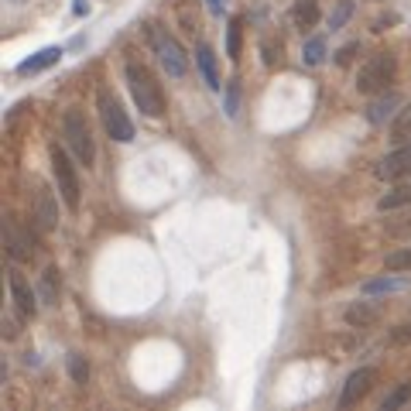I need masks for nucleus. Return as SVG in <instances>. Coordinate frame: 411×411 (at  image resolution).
I'll list each match as a JSON object with an SVG mask.
<instances>
[{
  "label": "nucleus",
  "mask_w": 411,
  "mask_h": 411,
  "mask_svg": "<svg viewBox=\"0 0 411 411\" xmlns=\"http://www.w3.org/2000/svg\"><path fill=\"white\" fill-rule=\"evenodd\" d=\"M41 298H45V302L55 298V271H52V268L45 271V278H41Z\"/></svg>",
  "instance_id": "nucleus-25"
},
{
  "label": "nucleus",
  "mask_w": 411,
  "mask_h": 411,
  "mask_svg": "<svg viewBox=\"0 0 411 411\" xmlns=\"http://www.w3.org/2000/svg\"><path fill=\"white\" fill-rule=\"evenodd\" d=\"M196 62H199V69H202L206 86H209V89H219L223 82H219V72H216V55H213V48H209V45H199V48H196Z\"/></svg>",
  "instance_id": "nucleus-14"
},
{
  "label": "nucleus",
  "mask_w": 411,
  "mask_h": 411,
  "mask_svg": "<svg viewBox=\"0 0 411 411\" xmlns=\"http://www.w3.org/2000/svg\"><path fill=\"white\" fill-rule=\"evenodd\" d=\"M292 18H295V24H298L302 31H305V28H312L315 21H319V7H315V0H298Z\"/></svg>",
  "instance_id": "nucleus-17"
},
{
  "label": "nucleus",
  "mask_w": 411,
  "mask_h": 411,
  "mask_svg": "<svg viewBox=\"0 0 411 411\" xmlns=\"http://www.w3.org/2000/svg\"><path fill=\"white\" fill-rule=\"evenodd\" d=\"M302 59H305V65H319V62L326 59V38H309L305 41Z\"/></svg>",
  "instance_id": "nucleus-21"
},
{
  "label": "nucleus",
  "mask_w": 411,
  "mask_h": 411,
  "mask_svg": "<svg viewBox=\"0 0 411 411\" xmlns=\"http://www.w3.org/2000/svg\"><path fill=\"white\" fill-rule=\"evenodd\" d=\"M411 285V278H391V274H388V278H377V281H367V285H363V295H391V292H405V288H408Z\"/></svg>",
  "instance_id": "nucleus-16"
},
{
  "label": "nucleus",
  "mask_w": 411,
  "mask_h": 411,
  "mask_svg": "<svg viewBox=\"0 0 411 411\" xmlns=\"http://www.w3.org/2000/svg\"><path fill=\"white\" fill-rule=\"evenodd\" d=\"M31 199H35V219H38V226H41V230H52V226H55V219H59V209H55L52 192H48L45 185H38V189L31 192Z\"/></svg>",
  "instance_id": "nucleus-10"
},
{
  "label": "nucleus",
  "mask_w": 411,
  "mask_h": 411,
  "mask_svg": "<svg viewBox=\"0 0 411 411\" xmlns=\"http://www.w3.org/2000/svg\"><path fill=\"white\" fill-rule=\"evenodd\" d=\"M405 206H411V178L401 182L398 189H391L388 196H380V202H377L380 213H394V209H405Z\"/></svg>",
  "instance_id": "nucleus-13"
},
{
  "label": "nucleus",
  "mask_w": 411,
  "mask_h": 411,
  "mask_svg": "<svg viewBox=\"0 0 411 411\" xmlns=\"http://www.w3.org/2000/svg\"><path fill=\"white\" fill-rule=\"evenodd\" d=\"M14 4H21V0H14Z\"/></svg>",
  "instance_id": "nucleus-33"
},
{
  "label": "nucleus",
  "mask_w": 411,
  "mask_h": 411,
  "mask_svg": "<svg viewBox=\"0 0 411 411\" xmlns=\"http://www.w3.org/2000/svg\"><path fill=\"white\" fill-rule=\"evenodd\" d=\"M11 295H14V302H18L21 312L35 315V309H38V305H35V292L28 288V281H24L18 271H11Z\"/></svg>",
  "instance_id": "nucleus-12"
},
{
  "label": "nucleus",
  "mask_w": 411,
  "mask_h": 411,
  "mask_svg": "<svg viewBox=\"0 0 411 411\" xmlns=\"http://www.w3.org/2000/svg\"><path fill=\"white\" fill-rule=\"evenodd\" d=\"M411 339V326H401L398 333H394V343H408Z\"/></svg>",
  "instance_id": "nucleus-29"
},
{
  "label": "nucleus",
  "mask_w": 411,
  "mask_h": 411,
  "mask_svg": "<svg viewBox=\"0 0 411 411\" xmlns=\"http://www.w3.org/2000/svg\"><path fill=\"white\" fill-rule=\"evenodd\" d=\"M388 106H394V97L380 99V103H373V110H371V120H373V124H380V120H384V110H388Z\"/></svg>",
  "instance_id": "nucleus-27"
},
{
  "label": "nucleus",
  "mask_w": 411,
  "mask_h": 411,
  "mask_svg": "<svg viewBox=\"0 0 411 411\" xmlns=\"http://www.w3.org/2000/svg\"><path fill=\"white\" fill-rule=\"evenodd\" d=\"M240 35H243V21L236 18V21H230V28H226V55L230 59H240Z\"/></svg>",
  "instance_id": "nucleus-20"
},
{
  "label": "nucleus",
  "mask_w": 411,
  "mask_h": 411,
  "mask_svg": "<svg viewBox=\"0 0 411 411\" xmlns=\"http://www.w3.org/2000/svg\"><path fill=\"white\" fill-rule=\"evenodd\" d=\"M206 7H209L213 14H223V0H206Z\"/></svg>",
  "instance_id": "nucleus-31"
},
{
  "label": "nucleus",
  "mask_w": 411,
  "mask_h": 411,
  "mask_svg": "<svg viewBox=\"0 0 411 411\" xmlns=\"http://www.w3.org/2000/svg\"><path fill=\"white\" fill-rule=\"evenodd\" d=\"M373 380H377V371L371 367H360V371H353L346 377V384H343V394H339V408H353V405H360L367 394H371Z\"/></svg>",
  "instance_id": "nucleus-7"
},
{
  "label": "nucleus",
  "mask_w": 411,
  "mask_h": 411,
  "mask_svg": "<svg viewBox=\"0 0 411 411\" xmlns=\"http://www.w3.org/2000/svg\"><path fill=\"white\" fill-rule=\"evenodd\" d=\"M72 14H76V18L89 14V4H86V0H76V4H72Z\"/></svg>",
  "instance_id": "nucleus-30"
},
{
  "label": "nucleus",
  "mask_w": 411,
  "mask_h": 411,
  "mask_svg": "<svg viewBox=\"0 0 411 411\" xmlns=\"http://www.w3.org/2000/svg\"><path fill=\"white\" fill-rule=\"evenodd\" d=\"M155 52L161 65H165V72L172 79H182L189 72V55L182 52V45H178L172 35H155Z\"/></svg>",
  "instance_id": "nucleus-6"
},
{
  "label": "nucleus",
  "mask_w": 411,
  "mask_h": 411,
  "mask_svg": "<svg viewBox=\"0 0 411 411\" xmlns=\"http://www.w3.org/2000/svg\"><path fill=\"white\" fill-rule=\"evenodd\" d=\"M52 175H55V185H59L62 202L76 213V209H79V178H76V168H72L69 155L62 151L59 144L52 148Z\"/></svg>",
  "instance_id": "nucleus-5"
},
{
  "label": "nucleus",
  "mask_w": 411,
  "mask_h": 411,
  "mask_svg": "<svg viewBox=\"0 0 411 411\" xmlns=\"http://www.w3.org/2000/svg\"><path fill=\"white\" fill-rule=\"evenodd\" d=\"M353 52H356V45H346V48H343V52H339V62H346L353 55Z\"/></svg>",
  "instance_id": "nucleus-32"
},
{
  "label": "nucleus",
  "mask_w": 411,
  "mask_h": 411,
  "mask_svg": "<svg viewBox=\"0 0 411 411\" xmlns=\"http://www.w3.org/2000/svg\"><path fill=\"white\" fill-rule=\"evenodd\" d=\"M391 137L394 141H411V103L398 110V117L391 124Z\"/></svg>",
  "instance_id": "nucleus-18"
},
{
  "label": "nucleus",
  "mask_w": 411,
  "mask_h": 411,
  "mask_svg": "<svg viewBox=\"0 0 411 411\" xmlns=\"http://www.w3.org/2000/svg\"><path fill=\"white\" fill-rule=\"evenodd\" d=\"M69 373H72V380H76V384H86V377H89V363H86V356L72 353V356H69Z\"/></svg>",
  "instance_id": "nucleus-23"
},
{
  "label": "nucleus",
  "mask_w": 411,
  "mask_h": 411,
  "mask_svg": "<svg viewBox=\"0 0 411 411\" xmlns=\"http://www.w3.org/2000/svg\"><path fill=\"white\" fill-rule=\"evenodd\" d=\"M350 14H353V0H339V7L329 14V28H333V31H339V28L346 24V18H350Z\"/></svg>",
  "instance_id": "nucleus-24"
},
{
  "label": "nucleus",
  "mask_w": 411,
  "mask_h": 411,
  "mask_svg": "<svg viewBox=\"0 0 411 411\" xmlns=\"http://www.w3.org/2000/svg\"><path fill=\"white\" fill-rule=\"evenodd\" d=\"M384 268L388 271H411V243L401 247V251H391V254L384 257Z\"/></svg>",
  "instance_id": "nucleus-19"
},
{
  "label": "nucleus",
  "mask_w": 411,
  "mask_h": 411,
  "mask_svg": "<svg viewBox=\"0 0 411 411\" xmlns=\"http://www.w3.org/2000/svg\"><path fill=\"white\" fill-rule=\"evenodd\" d=\"M343 319L350 322L353 329H367V326H373L380 319V305H373V302H353Z\"/></svg>",
  "instance_id": "nucleus-11"
},
{
  "label": "nucleus",
  "mask_w": 411,
  "mask_h": 411,
  "mask_svg": "<svg viewBox=\"0 0 411 411\" xmlns=\"http://www.w3.org/2000/svg\"><path fill=\"white\" fill-rule=\"evenodd\" d=\"M7 247H11V257H18V261H28V257L35 254V247H31V240L21 234L14 223H7Z\"/></svg>",
  "instance_id": "nucleus-15"
},
{
  "label": "nucleus",
  "mask_w": 411,
  "mask_h": 411,
  "mask_svg": "<svg viewBox=\"0 0 411 411\" xmlns=\"http://www.w3.org/2000/svg\"><path fill=\"white\" fill-rule=\"evenodd\" d=\"M127 86H131V97H134L144 117H161L165 114V93H161L158 79L148 72V65L127 62Z\"/></svg>",
  "instance_id": "nucleus-1"
},
{
  "label": "nucleus",
  "mask_w": 411,
  "mask_h": 411,
  "mask_svg": "<svg viewBox=\"0 0 411 411\" xmlns=\"http://www.w3.org/2000/svg\"><path fill=\"white\" fill-rule=\"evenodd\" d=\"M388 236H394V240H411V213L398 216V219H388Z\"/></svg>",
  "instance_id": "nucleus-22"
},
{
  "label": "nucleus",
  "mask_w": 411,
  "mask_h": 411,
  "mask_svg": "<svg viewBox=\"0 0 411 411\" xmlns=\"http://www.w3.org/2000/svg\"><path fill=\"white\" fill-rule=\"evenodd\" d=\"M99 120H103V131L114 141L120 144L134 141V124L127 117V110L120 106V99L114 97V89H99Z\"/></svg>",
  "instance_id": "nucleus-4"
},
{
  "label": "nucleus",
  "mask_w": 411,
  "mask_h": 411,
  "mask_svg": "<svg viewBox=\"0 0 411 411\" xmlns=\"http://www.w3.org/2000/svg\"><path fill=\"white\" fill-rule=\"evenodd\" d=\"M65 55L59 45H52V48H41V52H35L31 59H24L18 65V76H38V72H45V69H52V65H59V59Z\"/></svg>",
  "instance_id": "nucleus-9"
},
{
  "label": "nucleus",
  "mask_w": 411,
  "mask_h": 411,
  "mask_svg": "<svg viewBox=\"0 0 411 411\" xmlns=\"http://www.w3.org/2000/svg\"><path fill=\"white\" fill-rule=\"evenodd\" d=\"M394 72H398V59L391 52H373L371 59L360 65V72H356V93H363V97L384 93L394 82Z\"/></svg>",
  "instance_id": "nucleus-2"
},
{
  "label": "nucleus",
  "mask_w": 411,
  "mask_h": 411,
  "mask_svg": "<svg viewBox=\"0 0 411 411\" xmlns=\"http://www.w3.org/2000/svg\"><path fill=\"white\" fill-rule=\"evenodd\" d=\"M408 398H411V391H408V388H401V391H398V394H391V398L384 401V411H394V408H398V405H405Z\"/></svg>",
  "instance_id": "nucleus-26"
},
{
  "label": "nucleus",
  "mask_w": 411,
  "mask_h": 411,
  "mask_svg": "<svg viewBox=\"0 0 411 411\" xmlns=\"http://www.w3.org/2000/svg\"><path fill=\"white\" fill-rule=\"evenodd\" d=\"M62 137H65V144L72 148V155L89 168L93 158H97V144H93V131H89V124H86V114H82L79 106H69V110H65V117H62Z\"/></svg>",
  "instance_id": "nucleus-3"
},
{
  "label": "nucleus",
  "mask_w": 411,
  "mask_h": 411,
  "mask_svg": "<svg viewBox=\"0 0 411 411\" xmlns=\"http://www.w3.org/2000/svg\"><path fill=\"white\" fill-rule=\"evenodd\" d=\"M226 114H230V117H236V82H230V86H226Z\"/></svg>",
  "instance_id": "nucleus-28"
},
{
  "label": "nucleus",
  "mask_w": 411,
  "mask_h": 411,
  "mask_svg": "<svg viewBox=\"0 0 411 411\" xmlns=\"http://www.w3.org/2000/svg\"><path fill=\"white\" fill-rule=\"evenodd\" d=\"M373 175L384 178V182H394L401 175H411V141H405L401 148H394L380 158V165L373 168Z\"/></svg>",
  "instance_id": "nucleus-8"
}]
</instances>
